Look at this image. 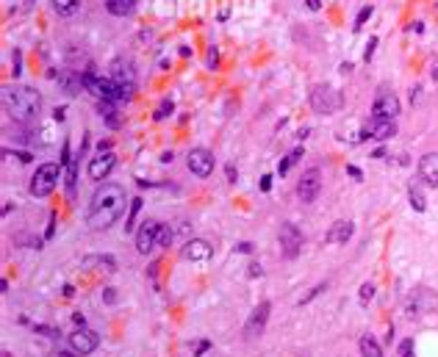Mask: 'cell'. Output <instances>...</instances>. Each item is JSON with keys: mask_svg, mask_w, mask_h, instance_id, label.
Returning a JSON list of instances; mask_svg holds the SVG:
<instances>
[{"mask_svg": "<svg viewBox=\"0 0 438 357\" xmlns=\"http://www.w3.org/2000/svg\"><path fill=\"white\" fill-rule=\"evenodd\" d=\"M125 205H131L125 188L120 183H100L94 188L92 200H89L86 211V224L92 230H108L111 224H117V219L125 214Z\"/></svg>", "mask_w": 438, "mask_h": 357, "instance_id": "obj_1", "label": "cell"}, {"mask_svg": "<svg viewBox=\"0 0 438 357\" xmlns=\"http://www.w3.org/2000/svg\"><path fill=\"white\" fill-rule=\"evenodd\" d=\"M3 111L17 125H31L42 111V97L31 86H6L3 89Z\"/></svg>", "mask_w": 438, "mask_h": 357, "instance_id": "obj_2", "label": "cell"}, {"mask_svg": "<svg viewBox=\"0 0 438 357\" xmlns=\"http://www.w3.org/2000/svg\"><path fill=\"white\" fill-rule=\"evenodd\" d=\"M108 78L114 80V83L120 86L122 92V102H131L136 97V86H139V80H136V67L133 61L128 56H117L111 61V67H108Z\"/></svg>", "mask_w": 438, "mask_h": 357, "instance_id": "obj_3", "label": "cell"}, {"mask_svg": "<svg viewBox=\"0 0 438 357\" xmlns=\"http://www.w3.org/2000/svg\"><path fill=\"white\" fill-rule=\"evenodd\" d=\"M308 102H311V108L316 114H336L341 111V106H344V94L339 92L336 86L330 83H313L311 92H308Z\"/></svg>", "mask_w": 438, "mask_h": 357, "instance_id": "obj_4", "label": "cell"}, {"mask_svg": "<svg viewBox=\"0 0 438 357\" xmlns=\"http://www.w3.org/2000/svg\"><path fill=\"white\" fill-rule=\"evenodd\" d=\"M58 177H61V163H39L31 177V186H28L31 197H36V200L50 197L58 186Z\"/></svg>", "mask_w": 438, "mask_h": 357, "instance_id": "obj_5", "label": "cell"}, {"mask_svg": "<svg viewBox=\"0 0 438 357\" xmlns=\"http://www.w3.org/2000/svg\"><path fill=\"white\" fill-rule=\"evenodd\" d=\"M322 194V169L319 166H308L303 172V177L297 180V197L303 205H311L316 202Z\"/></svg>", "mask_w": 438, "mask_h": 357, "instance_id": "obj_6", "label": "cell"}, {"mask_svg": "<svg viewBox=\"0 0 438 357\" xmlns=\"http://www.w3.org/2000/svg\"><path fill=\"white\" fill-rule=\"evenodd\" d=\"M277 241H280V255L286 260H294L300 255V249H303V230L294 222H283L277 233Z\"/></svg>", "mask_w": 438, "mask_h": 357, "instance_id": "obj_7", "label": "cell"}, {"mask_svg": "<svg viewBox=\"0 0 438 357\" xmlns=\"http://www.w3.org/2000/svg\"><path fill=\"white\" fill-rule=\"evenodd\" d=\"M186 166H189L191 175H197V177H211L214 175V166H216V158L205 147H191L189 155H186Z\"/></svg>", "mask_w": 438, "mask_h": 357, "instance_id": "obj_8", "label": "cell"}, {"mask_svg": "<svg viewBox=\"0 0 438 357\" xmlns=\"http://www.w3.org/2000/svg\"><path fill=\"white\" fill-rule=\"evenodd\" d=\"M67 343H70V349L78 357H86V354H94L100 346V335L94 332V329L89 327H75V332L67 338Z\"/></svg>", "mask_w": 438, "mask_h": 357, "instance_id": "obj_9", "label": "cell"}, {"mask_svg": "<svg viewBox=\"0 0 438 357\" xmlns=\"http://www.w3.org/2000/svg\"><path fill=\"white\" fill-rule=\"evenodd\" d=\"M158 233H161L158 219H145L142 227L136 230V252H139V255H150V252L158 246Z\"/></svg>", "mask_w": 438, "mask_h": 357, "instance_id": "obj_10", "label": "cell"}, {"mask_svg": "<svg viewBox=\"0 0 438 357\" xmlns=\"http://www.w3.org/2000/svg\"><path fill=\"white\" fill-rule=\"evenodd\" d=\"M396 136V119H383V116H369L361 139H374V141H388Z\"/></svg>", "mask_w": 438, "mask_h": 357, "instance_id": "obj_11", "label": "cell"}, {"mask_svg": "<svg viewBox=\"0 0 438 357\" xmlns=\"http://www.w3.org/2000/svg\"><path fill=\"white\" fill-rule=\"evenodd\" d=\"M402 111L400 106V97H396L394 92H388L386 86L380 89L377 94H374V102H372V116H383V119H396Z\"/></svg>", "mask_w": 438, "mask_h": 357, "instance_id": "obj_12", "label": "cell"}, {"mask_svg": "<svg viewBox=\"0 0 438 357\" xmlns=\"http://www.w3.org/2000/svg\"><path fill=\"white\" fill-rule=\"evenodd\" d=\"M114 166H117V155H114V150H111V153H97L94 158H89L86 175H89V180L103 183L108 175H111Z\"/></svg>", "mask_w": 438, "mask_h": 357, "instance_id": "obj_13", "label": "cell"}, {"mask_svg": "<svg viewBox=\"0 0 438 357\" xmlns=\"http://www.w3.org/2000/svg\"><path fill=\"white\" fill-rule=\"evenodd\" d=\"M269 313H272V305H269V302H261V305L250 313L247 324H244V335H247V338H258V335H264L266 321H269Z\"/></svg>", "mask_w": 438, "mask_h": 357, "instance_id": "obj_14", "label": "cell"}, {"mask_svg": "<svg viewBox=\"0 0 438 357\" xmlns=\"http://www.w3.org/2000/svg\"><path fill=\"white\" fill-rule=\"evenodd\" d=\"M214 255V246H211L205 238H189L181 249V258L183 260H191V263H200V260H208Z\"/></svg>", "mask_w": 438, "mask_h": 357, "instance_id": "obj_15", "label": "cell"}, {"mask_svg": "<svg viewBox=\"0 0 438 357\" xmlns=\"http://www.w3.org/2000/svg\"><path fill=\"white\" fill-rule=\"evenodd\" d=\"M419 180L430 188H438V153H424L419 158Z\"/></svg>", "mask_w": 438, "mask_h": 357, "instance_id": "obj_16", "label": "cell"}, {"mask_svg": "<svg viewBox=\"0 0 438 357\" xmlns=\"http://www.w3.org/2000/svg\"><path fill=\"white\" fill-rule=\"evenodd\" d=\"M352 233H355V224L339 219V222H333L330 230L325 233V244H347L352 238Z\"/></svg>", "mask_w": 438, "mask_h": 357, "instance_id": "obj_17", "label": "cell"}, {"mask_svg": "<svg viewBox=\"0 0 438 357\" xmlns=\"http://www.w3.org/2000/svg\"><path fill=\"white\" fill-rule=\"evenodd\" d=\"M56 80H58V86L64 89V94H70V97H75V94H78L81 89H84L81 72H75V70H58Z\"/></svg>", "mask_w": 438, "mask_h": 357, "instance_id": "obj_18", "label": "cell"}, {"mask_svg": "<svg viewBox=\"0 0 438 357\" xmlns=\"http://www.w3.org/2000/svg\"><path fill=\"white\" fill-rule=\"evenodd\" d=\"M97 116L106 122L111 130H120L122 128V119H120V111H117V102H108V100H97Z\"/></svg>", "mask_w": 438, "mask_h": 357, "instance_id": "obj_19", "label": "cell"}, {"mask_svg": "<svg viewBox=\"0 0 438 357\" xmlns=\"http://www.w3.org/2000/svg\"><path fill=\"white\" fill-rule=\"evenodd\" d=\"M84 266L86 269H97V271H106V274H114L117 271V258L114 255H89V258H84Z\"/></svg>", "mask_w": 438, "mask_h": 357, "instance_id": "obj_20", "label": "cell"}, {"mask_svg": "<svg viewBox=\"0 0 438 357\" xmlns=\"http://www.w3.org/2000/svg\"><path fill=\"white\" fill-rule=\"evenodd\" d=\"M81 153H75V158H72V163L67 166V180H64V191H67V200H75V194H78V161H81Z\"/></svg>", "mask_w": 438, "mask_h": 357, "instance_id": "obj_21", "label": "cell"}, {"mask_svg": "<svg viewBox=\"0 0 438 357\" xmlns=\"http://www.w3.org/2000/svg\"><path fill=\"white\" fill-rule=\"evenodd\" d=\"M136 3L139 0H106V11L111 17H128V14H133Z\"/></svg>", "mask_w": 438, "mask_h": 357, "instance_id": "obj_22", "label": "cell"}, {"mask_svg": "<svg viewBox=\"0 0 438 357\" xmlns=\"http://www.w3.org/2000/svg\"><path fill=\"white\" fill-rule=\"evenodd\" d=\"M84 6V0H53V11L58 17H75Z\"/></svg>", "mask_w": 438, "mask_h": 357, "instance_id": "obj_23", "label": "cell"}, {"mask_svg": "<svg viewBox=\"0 0 438 357\" xmlns=\"http://www.w3.org/2000/svg\"><path fill=\"white\" fill-rule=\"evenodd\" d=\"M11 241H14V246H25V249H42L45 246V238L33 236V233H14Z\"/></svg>", "mask_w": 438, "mask_h": 357, "instance_id": "obj_24", "label": "cell"}, {"mask_svg": "<svg viewBox=\"0 0 438 357\" xmlns=\"http://www.w3.org/2000/svg\"><path fill=\"white\" fill-rule=\"evenodd\" d=\"M408 200H410V208H413V211H419V214H424V211H427V200H424L419 183H413V186L408 188Z\"/></svg>", "mask_w": 438, "mask_h": 357, "instance_id": "obj_25", "label": "cell"}, {"mask_svg": "<svg viewBox=\"0 0 438 357\" xmlns=\"http://www.w3.org/2000/svg\"><path fill=\"white\" fill-rule=\"evenodd\" d=\"M361 354L364 357H383V349L372 335H364V338H361Z\"/></svg>", "mask_w": 438, "mask_h": 357, "instance_id": "obj_26", "label": "cell"}, {"mask_svg": "<svg viewBox=\"0 0 438 357\" xmlns=\"http://www.w3.org/2000/svg\"><path fill=\"white\" fill-rule=\"evenodd\" d=\"M142 211V197H133L131 205H128V216H125V233H131L136 227V216Z\"/></svg>", "mask_w": 438, "mask_h": 357, "instance_id": "obj_27", "label": "cell"}, {"mask_svg": "<svg viewBox=\"0 0 438 357\" xmlns=\"http://www.w3.org/2000/svg\"><path fill=\"white\" fill-rule=\"evenodd\" d=\"M300 158H303V147H294V150H291V153H289V155H286V158H283V161H280V163H277V175H280V177H283V175H286V172H289V169L294 166V163H297V161H300Z\"/></svg>", "mask_w": 438, "mask_h": 357, "instance_id": "obj_28", "label": "cell"}, {"mask_svg": "<svg viewBox=\"0 0 438 357\" xmlns=\"http://www.w3.org/2000/svg\"><path fill=\"white\" fill-rule=\"evenodd\" d=\"M172 111H175V102L169 100V97H164V100L158 102V108H155L153 119H155V122H164V119H169V116H172Z\"/></svg>", "mask_w": 438, "mask_h": 357, "instance_id": "obj_29", "label": "cell"}, {"mask_svg": "<svg viewBox=\"0 0 438 357\" xmlns=\"http://www.w3.org/2000/svg\"><path fill=\"white\" fill-rule=\"evenodd\" d=\"M205 67H208L211 72L219 70V47L216 45H208V50H205Z\"/></svg>", "mask_w": 438, "mask_h": 357, "instance_id": "obj_30", "label": "cell"}, {"mask_svg": "<svg viewBox=\"0 0 438 357\" xmlns=\"http://www.w3.org/2000/svg\"><path fill=\"white\" fill-rule=\"evenodd\" d=\"M374 14V6H364V9L358 11V17H355V23H352V31H361L366 25V19Z\"/></svg>", "mask_w": 438, "mask_h": 357, "instance_id": "obj_31", "label": "cell"}, {"mask_svg": "<svg viewBox=\"0 0 438 357\" xmlns=\"http://www.w3.org/2000/svg\"><path fill=\"white\" fill-rule=\"evenodd\" d=\"M172 238H175V230L169 227V224H161V233H158V246H161V249H169Z\"/></svg>", "mask_w": 438, "mask_h": 357, "instance_id": "obj_32", "label": "cell"}, {"mask_svg": "<svg viewBox=\"0 0 438 357\" xmlns=\"http://www.w3.org/2000/svg\"><path fill=\"white\" fill-rule=\"evenodd\" d=\"M11 75H14V80L23 75V50L14 47V53H11Z\"/></svg>", "mask_w": 438, "mask_h": 357, "instance_id": "obj_33", "label": "cell"}, {"mask_svg": "<svg viewBox=\"0 0 438 357\" xmlns=\"http://www.w3.org/2000/svg\"><path fill=\"white\" fill-rule=\"evenodd\" d=\"M61 169H67L72 163V153H70V139H64V144H61V158H58Z\"/></svg>", "mask_w": 438, "mask_h": 357, "instance_id": "obj_34", "label": "cell"}, {"mask_svg": "<svg viewBox=\"0 0 438 357\" xmlns=\"http://www.w3.org/2000/svg\"><path fill=\"white\" fill-rule=\"evenodd\" d=\"M325 288H327V283H319V285H313V288H311V291H308V293H305V297H303V299H300V307H303V305H308V302H311V299H316V297H319V293H322V291H325Z\"/></svg>", "mask_w": 438, "mask_h": 357, "instance_id": "obj_35", "label": "cell"}, {"mask_svg": "<svg viewBox=\"0 0 438 357\" xmlns=\"http://www.w3.org/2000/svg\"><path fill=\"white\" fill-rule=\"evenodd\" d=\"M33 332L45 335V338H58V335H61L56 327H47V324H33Z\"/></svg>", "mask_w": 438, "mask_h": 357, "instance_id": "obj_36", "label": "cell"}, {"mask_svg": "<svg viewBox=\"0 0 438 357\" xmlns=\"http://www.w3.org/2000/svg\"><path fill=\"white\" fill-rule=\"evenodd\" d=\"M377 42H380L377 36H369V42H366V50H364V61H366V64H369V61L374 58V50H377Z\"/></svg>", "mask_w": 438, "mask_h": 357, "instance_id": "obj_37", "label": "cell"}, {"mask_svg": "<svg viewBox=\"0 0 438 357\" xmlns=\"http://www.w3.org/2000/svg\"><path fill=\"white\" fill-rule=\"evenodd\" d=\"M53 233H56V211H50V216H47V230H45V241H50Z\"/></svg>", "mask_w": 438, "mask_h": 357, "instance_id": "obj_38", "label": "cell"}, {"mask_svg": "<svg viewBox=\"0 0 438 357\" xmlns=\"http://www.w3.org/2000/svg\"><path fill=\"white\" fill-rule=\"evenodd\" d=\"M372 299H374V285L372 283H364V285H361V302L366 305V302H372Z\"/></svg>", "mask_w": 438, "mask_h": 357, "instance_id": "obj_39", "label": "cell"}, {"mask_svg": "<svg viewBox=\"0 0 438 357\" xmlns=\"http://www.w3.org/2000/svg\"><path fill=\"white\" fill-rule=\"evenodd\" d=\"M252 249H255V244H252V241H238L236 244V252H238V255H250Z\"/></svg>", "mask_w": 438, "mask_h": 357, "instance_id": "obj_40", "label": "cell"}, {"mask_svg": "<svg viewBox=\"0 0 438 357\" xmlns=\"http://www.w3.org/2000/svg\"><path fill=\"white\" fill-rule=\"evenodd\" d=\"M225 177H228V183H236V180H238V169H236V163H228V166H225Z\"/></svg>", "mask_w": 438, "mask_h": 357, "instance_id": "obj_41", "label": "cell"}, {"mask_svg": "<svg viewBox=\"0 0 438 357\" xmlns=\"http://www.w3.org/2000/svg\"><path fill=\"white\" fill-rule=\"evenodd\" d=\"M208 349H211V341H197L194 343V357H203Z\"/></svg>", "mask_w": 438, "mask_h": 357, "instance_id": "obj_42", "label": "cell"}, {"mask_svg": "<svg viewBox=\"0 0 438 357\" xmlns=\"http://www.w3.org/2000/svg\"><path fill=\"white\" fill-rule=\"evenodd\" d=\"M347 175H350L352 180H358V183L364 180V172H361L358 166H355V163H347Z\"/></svg>", "mask_w": 438, "mask_h": 357, "instance_id": "obj_43", "label": "cell"}, {"mask_svg": "<svg viewBox=\"0 0 438 357\" xmlns=\"http://www.w3.org/2000/svg\"><path fill=\"white\" fill-rule=\"evenodd\" d=\"M103 302H106V305H117V291H114V288H106V291H103Z\"/></svg>", "mask_w": 438, "mask_h": 357, "instance_id": "obj_44", "label": "cell"}, {"mask_svg": "<svg viewBox=\"0 0 438 357\" xmlns=\"http://www.w3.org/2000/svg\"><path fill=\"white\" fill-rule=\"evenodd\" d=\"M14 158H17V161H23V163H31L33 161V155L28 153V150H14Z\"/></svg>", "mask_w": 438, "mask_h": 357, "instance_id": "obj_45", "label": "cell"}, {"mask_svg": "<svg viewBox=\"0 0 438 357\" xmlns=\"http://www.w3.org/2000/svg\"><path fill=\"white\" fill-rule=\"evenodd\" d=\"M53 119H56V122H64L67 119V108L64 106H56V108H53Z\"/></svg>", "mask_w": 438, "mask_h": 357, "instance_id": "obj_46", "label": "cell"}, {"mask_svg": "<svg viewBox=\"0 0 438 357\" xmlns=\"http://www.w3.org/2000/svg\"><path fill=\"white\" fill-rule=\"evenodd\" d=\"M111 139H106V141H97V153H111Z\"/></svg>", "mask_w": 438, "mask_h": 357, "instance_id": "obj_47", "label": "cell"}, {"mask_svg": "<svg viewBox=\"0 0 438 357\" xmlns=\"http://www.w3.org/2000/svg\"><path fill=\"white\" fill-rule=\"evenodd\" d=\"M250 277H261V274H264V269H261V263H250Z\"/></svg>", "mask_w": 438, "mask_h": 357, "instance_id": "obj_48", "label": "cell"}, {"mask_svg": "<svg viewBox=\"0 0 438 357\" xmlns=\"http://www.w3.org/2000/svg\"><path fill=\"white\" fill-rule=\"evenodd\" d=\"M72 321H75V327H86V316L84 313H75Z\"/></svg>", "mask_w": 438, "mask_h": 357, "instance_id": "obj_49", "label": "cell"}, {"mask_svg": "<svg viewBox=\"0 0 438 357\" xmlns=\"http://www.w3.org/2000/svg\"><path fill=\"white\" fill-rule=\"evenodd\" d=\"M272 188V175H264L261 177V191H269Z\"/></svg>", "mask_w": 438, "mask_h": 357, "instance_id": "obj_50", "label": "cell"}, {"mask_svg": "<svg viewBox=\"0 0 438 357\" xmlns=\"http://www.w3.org/2000/svg\"><path fill=\"white\" fill-rule=\"evenodd\" d=\"M305 6H308L311 11H319V9H322V0H305Z\"/></svg>", "mask_w": 438, "mask_h": 357, "instance_id": "obj_51", "label": "cell"}, {"mask_svg": "<svg viewBox=\"0 0 438 357\" xmlns=\"http://www.w3.org/2000/svg\"><path fill=\"white\" fill-rule=\"evenodd\" d=\"M308 133H311V128H300V133H297V139H303V141H305V139H308Z\"/></svg>", "mask_w": 438, "mask_h": 357, "instance_id": "obj_52", "label": "cell"}, {"mask_svg": "<svg viewBox=\"0 0 438 357\" xmlns=\"http://www.w3.org/2000/svg\"><path fill=\"white\" fill-rule=\"evenodd\" d=\"M64 297H67V299L75 297V288H72V285H64Z\"/></svg>", "mask_w": 438, "mask_h": 357, "instance_id": "obj_53", "label": "cell"}, {"mask_svg": "<svg viewBox=\"0 0 438 357\" xmlns=\"http://www.w3.org/2000/svg\"><path fill=\"white\" fill-rule=\"evenodd\" d=\"M372 158H386V147H377V150L372 153Z\"/></svg>", "mask_w": 438, "mask_h": 357, "instance_id": "obj_54", "label": "cell"}, {"mask_svg": "<svg viewBox=\"0 0 438 357\" xmlns=\"http://www.w3.org/2000/svg\"><path fill=\"white\" fill-rule=\"evenodd\" d=\"M172 158H175V155H172V150H169V153L161 155V161H164V163H172Z\"/></svg>", "mask_w": 438, "mask_h": 357, "instance_id": "obj_55", "label": "cell"}, {"mask_svg": "<svg viewBox=\"0 0 438 357\" xmlns=\"http://www.w3.org/2000/svg\"><path fill=\"white\" fill-rule=\"evenodd\" d=\"M177 53H181L183 58H189V56H191V47H186V45H183V47H181V50H177Z\"/></svg>", "mask_w": 438, "mask_h": 357, "instance_id": "obj_56", "label": "cell"}, {"mask_svg": "<svg viewBox=\"0 0 438 357\" xmlns=\"http://www.w3.org/2000/svg\"><path fill=\"white\" fill-rule=\"evenodd\" d=\"M341 72H352V61H344V64H341Z\"/></svg>", "mask_w": 438, "mask_h": 357, "instance_id": "obj_57", "label": "cell"}, {"mask_svg": "<svg viewBox=\"0 0 438 357\" xmlns=\"http://www.w3.org/2000/svg\"><path fill=\"white\" fill-rule=\"evenodd\" d=\"M413 31L416 33H424V23H413Z\"/></svg>", "mask_w": 438, "mask_h": 357, "instance_id": "obj_58", "label": "cell"}, {"mask_svg": "<svg viewBox=\"0 0 438 357\" xmlns=\"http://www.w3.org/2000/svg\"><path fill=\"white\" fill-rule=\"evenodd\" d=\"M75 352H72V349H70V352H56V354H53V357H72Z\"/></svg>", "mask_w": 438, "mask_h": 357, "instance_id": "obj_59", "label": "cell"}, {"mask_svg": "<svg viewBox=\"0 0 438 357\" xmlns=\"http://www.w3.org/2000/svg\"><path fill=\"white\" fill-rule=\"evenodd\" d=\"M430 75H433V80H438V67H433V72H430Z\"/></svg>", "mask_w": 438, "mask_h": 357, "instance_id": "obj_60", "label": "cell"}, {"mask_svg": "<svg viewBox=\"0 0 438 357\" xmlns=\"http://www.w3.org/2000/svg\"><path fill=\"white\" fill-rule=\"evenodd\" d=\"M31 3H33V0H25V6H31Z\"/></svg>", "mask_w": 438, "mask_h": 357, "instance_id": "obj_61", "label": "cell"}]
</instances>
